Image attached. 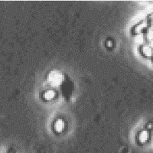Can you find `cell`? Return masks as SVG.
<instances>
[{
    "instance_id": "obj_2",
    "label": "cell",
    "mask_w": 153,
    "mask_h": 153,
    "mask_svg": "<svg viewBox=\"0 0 153 153\" xmlns=\"http://www.w3.org/2000/svg\"><path fill=\"white\" fill-rule=\"evenodd\" d=\"M56 129H57V131H61V129H63V123L62 121L59 120V121H57V123H56Z\"/></svg>"
},
{
    "instance_id": "obj_3",
    "label": "cell",
    "mask_w": 153,
    "mask_h": 153,
    "mask_svg": "<svg viewBox=\"0 0 153 153\" xmlns=\"http://www.w3.org/2000/svg\"><path fill=\"white\" fill-rule=\"evenodd\" d=\"M139 138H140V140H141L142 142L145 141V140L147 139V134H146V132H143V133L140 135V137H139Z\"/></svg>"
},
{
    "instance_id": "obj_4",
    "label": "cell",
    "mask_w": 153,
    "mask_h": 153,
    "mask_svg": "<svg viewBox=\"0 0 153 153\" xmlns=\"http://www.w3.org/2000/svg\"><path fill=\"white\" fill-rule=\"evenodd\" d=\"M46 98L47 99H51V98L53 97V96H54V93L52 92V91H48L47 93H46Z\"/></svg>"
},
{
    "instance_id": "obj_1",
    "label": "cell",
    "mask_w": 153,
    "mask_h": 153,
    "mask_svg": "<svg viewBox=\"0 0 153 153\" xmlns=\"http://www.w3.org/2000/svg\"><path fill=\"white\" fill-rule=\"evenodd\" d=\"M50 79L51 83H53L54 84H58L61 82V77L57 73H54L52 74V76L50 77Z\"/></svg>"
}]
</instances>
